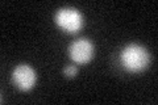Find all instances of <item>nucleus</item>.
Segmentation results:
<instances>
[{"mask_svg": "<svg viewBox=\"0 0 158 105\" xmlns=\"http://www.w3.org/2000/svg\"><path fill=\"white\" fill-rule=\"evenodd\" d=\"M70 58L78 64H86L92 59L94 55V46L90 39L81 38L71 43L69 47Z\"/></svg>", "mask_w": 158, "mask_h": 105, "instance_id": "3", "label": "nucleus"}, {"mask_svg": "<svg viewBox=\"0 0 158 105\" xmlns=\"http://www.w3.org/2000/svg\"><path fill=\"white\" fill-rule=\"evenodd\" d=\"M120 61H121L123 67L127 71L140 72V71H144L148 67L150 57L145 47L140 46V45H136V43H132V45H128L121 51Z\"/></svg>", "mask_w": 158, "mask_h": 105, "instance_id": "1", "label": "nucleus"}, {"mask_svg": "<svg viewBox=\"0 0 158 105\" xmlns=\"http://www.w3.org/2000/svg\"><path fill=\"white\" fill-rule=\"evenodd\" d=\"M12 78H13L15 84L20 89H23V91L32 89L37 80L34 70L31 66H28V64H20V66H17L13 70Z\"/></svg>", "mask_w": 158, "mask_h": 105, "instance_id": "4", "label": "nucleus"}, {"mask_svg": "<svg viewBox=\"0 0 158 105\" xmlns=\"http://www.w3.org/2000/svg\"><path fill=\"white\" fill-rule=\"evenodd\" d=\"M77 74H78L77 66H67L65 68V75H66V76H69V78H74Z\"/></svg>", "mask_w": 158, "mask_h": 105, "instance_id": "5", "label": "nucleus"}, {"mask_svg": "<svg viewBox=\"0 0 158 105\" xmlns=\"http://www.w3.org/2000/svg\"><path fill=\"white\" fill-rule=\"evenodd\" d=\"M56 22L62 30L75 33L83 26V17L75 8H62L56 13Z\"/></svg>", "mask_w": 158, "mask_h": 105, "instance_id": "2", "label": "nucleus"}]
</instances>
